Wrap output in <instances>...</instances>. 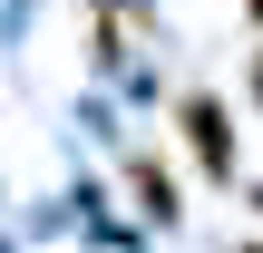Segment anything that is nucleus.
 Wrapping results in <instances>:
<instances>
[{
  "label": "nucleus",
  "mask_w": 263,
  "mask_h": 253,
  "mask_svg": "<svg viewBox=\"0 0 263 253\" xmlns=\"http://www.w3.org/2000/svg\"><path fill=\"white\" fill-rule=\"evenodd\" d=\"M254 215H263V185H254Z\"/></svg>",
  "instance_id": "nucleus-4"
},
{
  "label": "nucleus",
  "mask_w": 263,
  "mask_h": 253,
  "mask_svg": "<svg viewBox=\"0 0 263 253\" xmlns=\"http://www.w3.org/2000/svg\"><path fill=\"white\" fill-rule=\"evenodd\" d=\"M254 253H263V244H254Z\"/></svg>",
  "instance_id": "nucleus-5"
},
{
  "label": "nucleus",
  "mask_w": 263,
  "mask_h": 253,
  "mask_svg": "<svg viewBox=\"0 0 263 253\" xmlns=\"http://www.w3.org/2000/svg\"><path fill=\"white\" fill-rule=\"evenodd\" d=\"M244 10H254V29H263V0H244Z\"/></svg>",
  "instance_id": "nucleus-3"
},
{
  "label": "nucleus",
  "mask_w": 263,
  "mask_h": 253,
  "mask_svg": "<svg viewBox=\"0 0 263 253\" xmlns=\"http://www.w3.org/2000/svg\"><path fill=\"white\" fill-rule=\"evenodd\" d=\"M176 127H185V146H195V166L205 176H234V117H224V98H176Z\"/></svg>",
  "instance_id": "nucleus-1"
},
{
  "label": "nucleus",
  "mask_w": 263,
  "mask_h": 253,
  "mask_svg": "<svg viewBox=\"0 0 263 253\" xmlns=\"http://www.w3.org/2000/svg\"><path fill=\"white\" fill-rule=\"evenodd\" d=\"M127 185H137V215H176V176H166L156 156H137V176H127Z\"/></svg>",
  "instance_id": "nucleus-2"
}]
</instances>
